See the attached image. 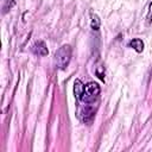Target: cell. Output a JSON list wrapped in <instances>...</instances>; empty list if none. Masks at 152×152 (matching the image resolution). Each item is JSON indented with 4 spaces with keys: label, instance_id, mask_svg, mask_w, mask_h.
I'll list each match as a JSON object with an SVG mask.
<instances>
[{
    "label": "cell",
    "instance_id": "5b68a950",
    "mask_svg": "<svg viewBox=\"0 0 152 152\" xmlns=\"http://www.w3.org/2000/svg\"><path fill=\"white\" fill-rule=\"evenodd\" d=\"M84 87L86 86L82 83L81 80H75V82H74V94L78 100H81V97H82V94L84 91Z\"/></svg>",
    "mask_w": 152,
    "mask_h": 152
},
{
    "label": "cell",
    "instance_id": "6da1fadb",
    "mask_svg": "<svg viewBox=\"0 0 152 152\" xmlns=\"http://www.w3.org/2000/svg\"><path fill=\"white\" fill-rule=\"evenodd\" d=\"M70 58H71V48H70V45L61 46L55 53L56 66L61 70H64L68 66V64L70 62Z\"/></svg>",
    "mask_w": 152,
    "mask_h": 152
},
{
    "label": "cell",
    "instance_id": "8992f818",
    "mask_svg": "<svg viewBox=\"0 0 152 152\" xmlns=\"http://www.w3.org/2000/svg\"><path fill=\"white\" fill-rule=\"evenodd\" d=\"M129 46L131 48H133L137 52H142V50H144V42L141 40V39H139V38H134V39H132L131 42H129Z\"/></svg>",
    "mask_w": 152,
    "mask_h": 152
},
{
    "label": "cell",
    "instance_id": "3957f363",
    "mask_svg": "<svg viewBox=\"0 0 152 152\" xmlns=\"http://www.w3.org/2000/svg\"><path fill=\"white\" fill-rule=\"evenodd\" d=\"M89 104L90 103H86V108H83L80 113V115H81V118L84 122H90L94 118V114H95L94 109L91 107H89Z\"/></svg>",
    "mask_w": 152,
    "mask_h": 152
},
{
    "label": "cell",
    "instance_id": "ba28073f",
    "mask_svg": "<svg viewBox=\"0 0 152 152\" xmlns=\"http://www.w3.org/2000/svg\"><path fill=\"white\" fill-rule=\"evenodd\" d=\"M147 21L148 23L152 21V2L150 4V8H148V13H147Z\"/></svg>",
    "mask_w": 152,
    "mask_h": 152
},
{
    "label": "cell",
    "instance_id": "277c9868",
    "mask_svg": "<svg viewBox=\"0 0 152 152\" xmlns=\"http://www.w3.org/2000/svg\"><path fill=\"white\" fill-rule=\"evenodd\" d=\"M33 51H34L37 55H39V56H46V55L49 53L48 48H46V45H45V43H44L43 40H38V42L34 43V45H33Z\"/></svg>",
    "mask_w": 152,
    "mask_h": 152
},
{
    "label": "cell",
    "instance_id": "7a4b0ae2",
    "mask_svg": "<svg viewBox=\"0 0 152 152\" xmlns=\"http://www.w3.org/2000/svg\"><path fill=\"white\" fill-rule=\"evenodd\" d=\"M100 86L95 82H89L88 84H86L84 87V91L82 94V97H81V101H83L84 103H94L95 100L99 97L100 95Z\"/></svg>",
    "mask_w": 152,
    "mask_h": 152
},
{
    "label": "cell",
    "instance_id": "52a82bcc",
    "mask_svg": "<svg viewBox=\"0 0 152 152\" xmlns=\"http://www.w3.org/2000/svg\"><path fill=\"white\" fill-rule=\"evenodd\" d=\"M99 26H100V19L97 15H93V20H91V27L94 30H99Z\"/></svg>",
    "mask_w": 152,
    "mask_h": 152
}]
</instances>
